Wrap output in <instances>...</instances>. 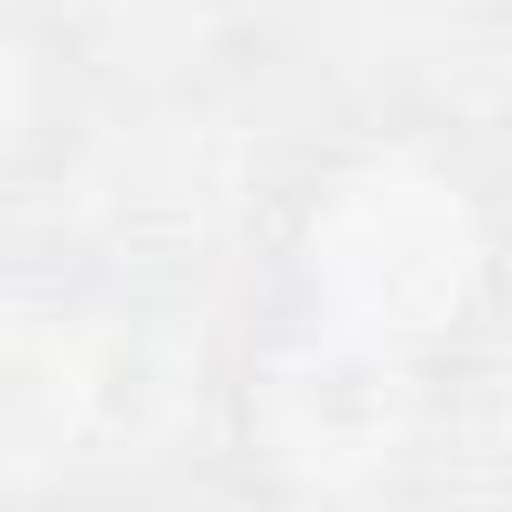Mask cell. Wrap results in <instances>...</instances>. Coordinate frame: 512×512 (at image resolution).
<instances>
[{
    "label": "cell",
    "mask_w": 512,
    "mask_h": 512,
    "mask_svg": "<svg viewBox=\"0 0 512 512\" xmlns=\"http://www.w3.org/2000/svg\"><path fill=\"white\" fill-rule=\"evenodd\" d=\"M96 400V360L56 312H8L0 320V472L48 464L80 440V416Z\"/></svg>",
    "instance_id": "obj_1"
}]
</instances>
